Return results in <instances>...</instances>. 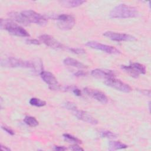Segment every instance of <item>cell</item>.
Returning a JSON list of instances; mask_svg holds the SVG:
<instances>
[{"label":"cell","mask_w":151,"mask_h":151,"mask_svg":"<svg viewBox=\"0 0 151 151\" xmlns=\"http://www.w3.org/2000/svg\"><path fill=\"white\" fill-rule=\"evenodd\" d=\"M8 15L9 17L12 18L14 21H15L16 22L20 23L21 24H23L24 25H28L30 23L22 15L21 13H18L17 12H11L9 13Z\"/></svg>","instance_id":"9a60e30c"},{"label":"cell","mask_w":151,"mask_h":151,"mask_svg":"<svg viewBox=\"0 0 151 151\" xmlns=\"http://www.w3.org/2000/svg\"><path fill=\"white\" fill-rule=\"evenodd\" d=\"M91 74L97 78L105 79L106 80L115 77V74L113 71L106 69L96 68L93 70L91 72Z\"/></svg>","instance_id":"5bb4252c"},{"label":"cell","mask_w":151,"mask_h":151,"mask_svg":"<svg viewBox=\"0 0 151 151\" xmlns=\"http://www.w3.org/2000/svg\"><path fill=\"white\" fill-rule=\"evenodd\" d=\"M39 39L41 42L51 48L54 49H62L64 47L61 43H60L51 35L47 34H42L39 37Z\"/></svg>","instance_id":"7c38bea8"},{"label":"cell","mask_w":151,"mask_h":151,"mask_svg":"<svg viewBox=\"0 0 151 151\" xmlns=\"http://www.w3.org/2000/svg\"><path fill=\"white\" fill-rule=\"evenodd\" d=\"M24 122L26 124L30 127H36L38 125V120L32 116H25Z\"/></svg>","instance_id":"d6986e66"},{"label":"cell","mask_w":151,"mask_h":151,"mask_svg":"<svg viewBox=\"0 0 151 151\" xmlns=\"http://www.w3.org/2000/svg\"><path fill=\"white\" fill-rule=\"evenodd\" d=\"M61 5L64 7L67 8H74L78 6L84 2L86 1L83 0H66V1H61L60 2Z\"/></svg>","instance_id":"e0dca14e"},{"label":"cell","mask_w":151,"mask_h":151,"mask_svg":"<svg viewBox=\"0 0 151 151\" xmlns=\"http://www.w3.org/2000/svg\"><path fill=\"white\" fill-rule=\"evenodd\" d=\"M1 28L6 30L9 33L18 37H29L28 32L22 27L9 19H1Z\"/></svg>","instance_id":"7a4b0ae2"},{"label":"cell","mask_w":151,"mask_h":151,"mask_svg":"<svg viewBox=\"0 0 151 151\" xmlns=\"http://www.w3.org/2000/svg\"><path fill=\"white\" fill-rule=\"evenodd\" d=\"M26 42L28 44H34V45H39L40 44V42L38 41L36 39H27L26 40Z\"/></svg>","instance_id":"484cf974"},{"label":"cell","mask_w":151,"mask_h":151,"mask_svg":"<svg viewBox=\"0 0 151 151\" xmlns=\"http://www.w3.org/2000/svg\"><path fill=\"white\" fill-rule=\"evenodd\" d=\"M71 90H72V92L74 94V95L77 96H80L81 95V91L77 87H72Z\"/></svg>","instance_id":"4316f807"},{"label":"cell","mask_w":151,"mask_h":151,"mask_svg":"<svg viewBox=\"0 0 151 151\" xmlns=\"http://www.w3.org/2000/svg\"><path fill=\"white\" fill-rule=\"evenodd\" d=\"M63 63L66 65L72 66L78 68H85L87 67L84 64H83L80 61L70 57L65 58L63 61Z\"/></svg>","instance_id":"2e32d148"},{"label":"cell","mask_w":151,"mask_h":151,"mask_svg":"<svg viewBox=\"0 0 151 151\" xmlns=\"http://www.w3.org/2000/svg\"><path fill=\"white\" fill-rule=\"evenodd\" d=\"M103 35L115 41H131L136 40L135 37L131 35L113 31H106Z\"/></svg>","instance_id":"30bf717a"},{"label":"cell","mask_w":151,"mask_h":151,"mask_svg":"<svg viewBox=\"0 0 151 151\" xmlns=\"http://www.w3.org/2000/svg\"><path fill=\"white\" fill-rule=\"evenodd\" d=\"M64 105H65V107L67 109H68V110H70L71 111H73V110H74L75 109H76L77 108L76 105L74 103L70 102V101L66 102Z\"/></svg>","instance_id":"cb8c5ba5"},{"label":"cell","mask_w":151,"mask_h":151,"mask_svg":"<svg viewBox=\"0 0 151 151\" xmlns=\"http://www.w3.org/2000/svg\"><path fill=\"white\" fill-rule=\"evenodd\" d=\"M87 74V73L86 72H84V71H82V70H79L77 72H76L74 75L76 76H77V77H82V76H86Z\"/></svg>","instance_id":"f1b7e54d"},{"label":"cell","mask_w":151,"mask_h":151,"mask_svg":"<svg viewBox=\"0 0 151 151\" xmlns=\"http://www.w3.org/2000/svg\"><path fill=\"white\" fill-rule=\"evenodd\" d=\"M100 136L101 137L107 139H115L117 137V134L109 130H103L100 132Z\"/></svg>","instance_id":"7402d4cb"},{"label":"cell","mask_w":151,"mask_h":151,"mask_svg":"<svg viewBox=\"0 0 151 151\" xmlns=\"http://www.w3.org/2000/svg\"><path fill=\"white\" fill-rule=\"evenodd\" d=\"M68 50L71 52L76 54H82L86 52V51L84 49L80 48H69Z\"/></svg>","instance_id":"603a6c76"},{"label":"cell","mask_w":151,"mask_h":151,"mask_svg":"<svg viewBox=\"0 0 151 151\" xmlns=\"http://www.w3.org/2000/svg\"><path fill=\"white\" fill-rule=\"evenodd\" d=\"M121 68L134 78L138 77L139 74H145L146 72L145 66L138 63H132L128 65H123Z\"/></svg>","instance_id":"8992f818"},{"label":"cell","mask_w":151,"mask_h":151,"mask_svg":"<svg viewBox=\"0 0 151 151\" xmlns=\"http://www.w3.org/2000/svg\"><path fill=\"white\" fill-rule=\"evenodd\" d=\"M70 149L72 150H84L83 148H81L80 146H79L77 144H74L72 146H70Z\"/></svg>","instance_id":"83f0119b"},{"label":"cell","mask_w":151,"mask_h":151,"mask_svg":"<svg viewBox=\"0 0 151 151\" xmlns=\"http://www.w3.org/2000/svg\"><path fill=\"white\" fill-rule=\"evenodd\" d=\"M54 150H58V151H61V150H65L67 149L66 147H65L64 146H54Z\"/></svg>","instance_id":"f546056e"},{"label":"cell","mask_w":151,"mask_h":151,"mask_svg":"<svg viewBox=\"0 0 151 151\" xmlns=\"http://www.w3.org/2000/svg\"><path fill=\"white\" fill-rule=\"evenodd\" d=\"M1 65L2 67H22V68H31L35 67L34 63L29 61L22 60L16 58H8L6 59L2 60Z\"/></svg>","instance_id":"3957f363"},{"label":"cell","mask_w":151,"mask_h":151,"mask_svg":"<svg viewBox=\"0 0 151 151\" xmlns=\"http://www.w3.org/2000/svg\"><path fill=\"white\" fill-rule=\"evenodd\" d=\"M1 149H2V150H7V151H9V150H11L9 148L7 147L6 146H3L2 144L1 145Z\"/></svg>","instance_id":"4dcf8cb0"},{"label":"cell","mask_w":151,"mask_h":151,"mask_svg":"<svg viewBox=\"0 0 151 151\" xmlns=\"http://www.w3.org/2000/svg\"><path fill=\"white\" fill-rule=\"evenodd\" d=\"M40 76L42 80L48 86L51 90H58L60 88V84L56 77L51 73L45 71H41Z\"/></svg>","instance_id":"9c48e42d"},{"label":"cell","mask_w":151,"mask_h":151,"mask_svg":"<svg viewBox=\"0 0 151 151\" xmlns=\"http://www.w3.org/2000/svg\"><path fill=\"white\" fill-rule=\"evenodd\" d=\"M84 91L88 96L103 104H106L108 102L107 97L103 92L101 91L100 90L92 88L86 87L84 88Z\"/></svg>","instance_id":"8fae6325"},{"label":"cell","mask_w":151,"mask_h":151,"mask_svg":"<svg viewBox=\"0 0 151 151\" xmlns=\"http://www.w3.org/2000/svg\"><path fill=\"white\" fill-rule=\"evenodd\" d=\"M57 21L58 27L64 30H68L71 29L75 25L74 18L69 14H61L57 15L54 18Z\"/></svg>","instance_id":"5b68a950"},{"label":"cell","mask_w":151,"mask_h":151,"mask_svg":"<svg viewBox=\"0 0 151 151\" xmlns=\"http://www.w3.org/2000/svg\"><path fill=\"white\" fill-rule=\"evenodd\" d=\"M2 129L5 131L7 133L11 134V135H14V132H13V130L12 129H11L9 127H6L5 126H1Z\"/></svg>","instance_id":"d4e9b609"},{"label":"cell","mask_w":151,"mask_h":151,"mask_svg":"<svg viewBox=\"0 0 151 151\" xmlns=\"http://www.w3.org/2000/svg\"><path fill=\"white\" fill-rule=\"evenodd\" d=\"M128 146L127 145L120 142V141H110L109 143V150H115L119 149H126Z\"/></svg>","instance_id":"ac0fdd59"},{"label":"cell","mask_w":151,"mask_h":151,"mask_svg":"<svg viewBox=\"0 0 151 151\" xmlns=\"http://www.w3.org/2000/svg\"><path fill=\"white\" fill-rule=\"evenodd\" d=\"M29 103L31 105L37 106V107H42L46 104V102L45 101H43L40 99L35 98V97L31 98L29 100Z\"/></svg>","instance_id":"44dd1931"},{"label":"cell","mask_w":151,"mask_h":151,"mask_svg":"<svg viewBox=\"0 0 151 151\" xmlns=\"http://www.w3.org/2000/svg\"><path fill=\"white\" fill-rule=\"evenodd\" d=\"M73 114L79 120L91 124H97L98 121L87 111L78 110L77 108L72 111Z\"/></svg>","instance_id":"4fadbf2b"},{"label":"cell","mask_w":151,"mask_h":151,"mask_svg":"<svg viewBox=\"0 0 151 151\" xmlns=\"http://www.w3.org/2000/svg\"><path fill=\"white\" fill-rule=\"evenodd\" d=\"M86 45L91 48L100 50L104 52L110 54L117 55L120 54V51L117 49L116 48H115L114 47L106 45V44H103L101 43H100L96 41H88L86 43Z\"/></svg>","instance_id":"52a82bcc"},{"label":"cell","mask_w":151,"mask_h":151,"mask_svg":"<svg viewBox=\"0 0 151 151\" xmlns=\"http://www.w3.org/2000/svg\"><path fill=\"white\" fill-rule=\"evenodd\" d=\"M109 15L112 18H129L137 17L139 12L135 7L121 4L114 7Z\"/></svg>","instance_id":"6da1fadb"},{"label":"cell","mask_w":151,"mask_h":151,"mask_svg":"<svg viewBox=\"0 0 151 151\" xmlns=\"http://www.w3.org/2000/svg\"><path fill=\"white\" fill-rule=\"evenodd\" d=\"M63 137L64 139V140L68 142H70V143H73L74 144H77V143H81V142L80 140H79L78 139H77V137L73 136L71 134H70L68 133H65L63 135Z\"/></svg>","instance_id":"ffe728a7"},{"label":"cell","mask_w":151,"mask_h":151,"mask_svg":"<svg viewBox=\"0 0 151 151\" xmlns=\"http://www.w3.org/2000/svg\"><path fill=\"white\" fill-rule=\"evenodd\" d=\"M21 13L29 23L32 22L42 26L47 23V19L45 17L32 10H25Z\"/></svg>","instance_id":"277c9868"},{"label":"cell","mask_w":151,"mask_h":151,"mask_svg":"<svg viewBox=\"0 0 151 151\" xmlns=\"http://www.w3.org/2000/svg\"><path fill=\"white\" fill-rule=\"evenodd\" d=\"M104 84L107 86L112 87L122 92L129 93L132 91V88L129 84L122 81L120 80L116 79L114 77L106 80L104 81Z\"/></svg>","instance_id":"ba28073f"}]
</instances>
